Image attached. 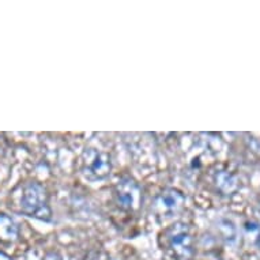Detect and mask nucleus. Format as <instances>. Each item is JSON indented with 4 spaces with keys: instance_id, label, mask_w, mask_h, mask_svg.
Here are the masks:
<instances>
[{
    "instance_id": "nucleus-1",
    "label": "nucleus",
    "mask_w": 260,
    "mask_h": 260,
    "mask_svg": "<svg viewBox=\"0 0 260 260\" xmlns=\"http://www.w3.org/2000/svg\"><path fill=\"white\" fill-rule=\"evenodd\" d=\"M22 213L41 221H51L52 211L48 206L47 189L39 183H29L23 187L21 197Z\"/></svg>"
},
{
    "instance_id": "nucleus-2",
    "label": "nucleus",
    "mask_w": 260,
    "mask_h": 260,
    "mask_svg": "<svg viewBox=\"0 0 260 260\" xmlns=\"http://www.w3.org/2000/svg\"><path fill=\"white\" fill-rule=\"evenodd\" d=\"M81 172L90 181H101L107 179L112 169L109 154L97 149H86L82 154Z\"/></svg>"
},
{
    "instance_id": "nucleus-3",
    "label": "nucleus",
    "mask_w": 260,
    "mask_h": 260,
    "mask_svg": "<svg viewBox=\"0 0 260 260\" xmlns=\"http://www.w3.org/2000/svg\"><path fill=\"white\" fill-rule=\"evenodd\" d=\"M165 240L176 260H191L193 255L192 239L185 223H175L165 232Z\"/></svg>"
},
{
    "instance_id": "nucleus-4",
    "label": "nucleus",
    "mask_w": 260,
    "mask_h": 260,
    "mask_svg": "<svg viewBox=\"0 0 260 260\" xmlns=\"http://www.w3.org/2000/svg\"><path fill=\"white\" fill-rule=\"evenodd\" d=\"M116 201L120 209L125 211H133L139 206L141 201V191L137 183H134L131 179L120 180L115 189Z\"/></svg>"
},
{
    "instance_id": "nucleus-5",
    "label": "nucleus",
    "mask_w": 260,
    "mask_h": 260,
    "mask_svg": "<svg viewBox=\"0 0 260 260\" xmlns=\"http://www.w3.org/2000/svg\"><path fill=\"white\" fill-rule=\"evenodd\" d=\"M185 198L175 189H167L157 198L155 207L161 214H172L179 211L184 205Z\"/></svg>"
},
{
    "instance_id": "nucleus-6",
    "label": "nucleus",
    "mask_w": 260,
    "mask_h": 260,
    "mask_svg": "<svg viewBox=\"0 0 260 260\" xmlns=\"http://www.w3.org/2000/svg\"><path fill=\"white\" fill-rule=\"evenodd\" d=\"M18 226L17 223L5 214H0V241H15L18 237Z\"/></svg>"
},
{
    "instance_id": "nucleus-7",
    "label": "nucleus",
    "mask_w": 260,
    "mask_h": 260,
    "mask_svg": "<svg viewBox=\"0 0 260 260\" xmlns=\"http://www.w3.org/2000/svg\"><path fill=\"white\" fill-rule=\"evenodd\" d=\"M43 260H63V259H61V256H60L59 253H56V252H49V253L45 255V257H44Z\"/></svg>"
},
{
    "instance_id": "nucleus-8",
    "label": "nucleus",
    "mask_w": 260,
    "mask_h": 260,
    "mask_svg": "<svg viewBox=\"0 0 260 260\" xmlns=\"http://www.w3.org/2000/svg\"><path fill=\"white\" fill-rule=\"evenodd\" d=\"M0 260H11V257L3 253V252H0Z\"/></svg>"
}]
</instances>
